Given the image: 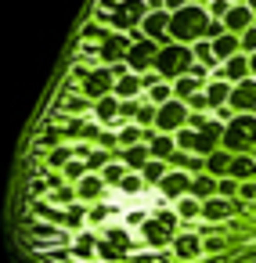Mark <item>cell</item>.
<instances>
[{
    "label": "cell",
    "mask_w": 256,
    "mask_h": 263,
    "mask_svg": "<svg viewBox=\"0 0 256 263\" xmlns=\"http://www.w3.org/2000/svg\"><path fill=\"white\" fill-rule=\"evenodd\" d=\"M216 144H224V126L206 116H191L188 126L177 134V152H188L198 159H209L216 152Z\"/></svg>",
    "instance_id": "1"
},
{
    "label": "cell",
    "mask_w": 256,
    "mask_h": 263,
    "mask_svg": "<svg viewBox=\"0 0 256 263\" xmlns=\"http://www.w3.org/2000/svg\"><path fill=\"white\" fill-rule=\"evenodd\" d=\"M209 11L206 8H198V4H191V8H184V11H177V15H170V40L173 44H198V40H206V29H209Z\"/></svg>",
    "instance_id": "2"
},
{
    "label": "cell",
    "mask_w": 256,
    "mask_h": 263,
    "mask_svg": "<svg viewBox=\"0 0 256 263\" xmlns=\"http://www.w3.org/2000/svg\"><path fill=\"white\" fill-rule=\"evenodd\" d=\"M224 148L234 155H252L256 148V116H234L224 126Z\"/></svg>",
    "instance_id": "3"
},
{
    "label": "cell",
    "mask_w": 256,
    "mask_h": 263,
    "mask_svg": "<svg viewBox=\"0 0 256 263\" xmlns=\"http://www.w3.org/2000/svg\"><path fill=\"white\" fill-rule=\"evenodd\" d=\"M191 65H195V54H191L188 44H170V47H162L159 58H155V72L166 76V80H180V76H188Z\"/></svg>",
    "instance_id": "4"
},
{
    "label": "cell",
    "mask_w": 256,
    "mask_h": 263,
    "mask_svg": "<svg viewBox=\"0 0 256 263\" xmlns=\"http://www.w3.org/2000/svg\"><path fill=\"white\" fill-rule=\"evenodd\" d=\"M144 18H148L144 0H119V8L108 15V26H116V33H134V26H144Z\"/></svg>",
    "instance_id": "5"
},
{
    "label": "cell",
    "mask_w": 256,
    "mask_h": 263,
    "mask_svg": "<svg viewBox=\"0 0 256 263\" xmlns=\"http://www.w3.org/2000/svg\"><path fill=\"white\" fill-rule=\"evenodd\" d=\"M159 51H162V47H159L155 40H141V44H134V47L126 51V65H130V72H134V76L152 72V69H155Z\"/></svg>",
    "instance_id": "6"
},
{
    "label": "cell",
    "mask_w": 256,
    "mask_h": 263,
    "mask_svg": "<svg viewBox=\"0 0 256 263\" xmlns=\"http://www.w3.org/2000/svg\"><path fill=\"white\" fill-rule=\"evenodd\" d=\"M130 47H134V36H130V33H108V40H101L98 54H101L105 69H112V65L126 62V51H130Z\"/></svg>",
    "instance_id": "7"
},
{
    "label": "cell",
    "mask_w": 256,
    "mask_h": 263,
    "mask_svg": "<svg viewBox=\"0 0 256 263\" xmlns=\"http://www.w3.org/2000/svg\"><path fill=\"white\" fill-rule=\"evenodd\" d=\"M188 119H191V116H188V105L173 98V101H166V105L159 108L155 126H159V134H170V130H177V134H180V130L188 126Z\"/></svg>",
    "instance_id": "8"
},
{
    "label": "cell",
    "mask_w": 256,
    "mask_h": 263,
    "mask_svg": "<svg viewBox=\"0 0 256 263\" xmlns=\"http://www.w3.org/2000/svg\"><path fill=\"white\" fill-rule=\"evenodd\" d=\"M83 94L98 105L101 98H112L116 94V76L101 65V69H94V72H87V83H83Z\"/></svg>",
    "instance_id": "9"
},
{
    "label": "cell",
    "mask_w": 256,
    "mask_h": 263,
    "mask_svg": "<svg viewBox=\"0 0 256 263\" xmlns=\"http://www.w3.org/2000/svg\"><path fill=\"white\" fill-rule=\"evenodd\" d=\"M227 108H231L234 116H249V112H256V80L234 83V90H231V101H227Z\"/></svg>",
    "instance_id": "10"
},
{
    "label": "cell",
    "mask_w": 256,
    "mask_h": 263,
    "mask_svg": "<svg viewBox=\"0 0 256 263\" xmlns=\"http://www.w3.org/2000/svg\"><path fill=\"white\" fill-rule=\"evenodd\" d=\"M141 33H144L148 40H155L159 47H170V11H148Z\"/></svg>",
    "instance_id": "11"
},
{
    "label": "cell",
    "mask_w": 256,
    "mask_h": 263,
    "mask_svg": "<svg viewBox=\"0 0 256 263\" xmlns=\"http://www.w3.org/2000/svg\"><path fill=\"white\" fill-rule=\"evenodd\" d=\"M252 26H256V15H252L245 4H234V8L227 11V18H224V29H227L231 36H245Z\"/></svg>",
    "instance_id": "12"
},
{
    "label": "cell",
    "mask_w": 256,
    "mask_h": 263,
    "mask_svg": "<svg viewBox=\"0 0 256 263\" xmlns=\"http://www.w3.org/2000/svg\"><path fill=\"white\" fill-rule=\"evenodd\" d=\"M144 144H148L152 159H159V162L173 159V152H177V137H170V134H152V130H144Z\"/></svg>",
    "instance_id": "13"
},
{
    "label": "cell",
    "mask_w": 256,
    "mask_h": 263,
    "mask_svg": "<svg viewBox=\"0 0 256 263\" xmlns=\"http://www.w3.org/2000/svg\"><path fill=\"white\" fill-rule=\"evenodd\" d=\"M159 187H162V195H166V198H177V202H180V198L191 191V177L177 170V173H166V180H162Z\"/></svg>",
    "instance_id": "14"
},
{
    "label": "cell",
    "mask_w": 256,
    "mask_h": 263,
    "mask_svg": "<svg viewBox=\"0 0 256 263\" xmlns=\"http://www.w3.org/2000/svg\"><path fill=\"white\" fill-rule=\"evenodd\" d=\"M227 177H231V180H238V184L256 180V159H252V155H234V159H231Z\"/></svg>",
    "instance_id": "15"
},
{
    "label": "cell",
    "mask_w": 256,
    "mask_h": 263,
    "mask_svg": "<svg viewBox=\"0 0 256 263\" xmlns=\"http://www.w3.org/2000/svg\"><path fill=\"white\" fill-rule=\"evenodd\" d=\"M206 87H209V83H202V80H195V76H180V80H173V98L188 105V101H191L195 94H202Z\"/></svg>",
    "instance_id": "16"
},
{
    "label": "cell",
    "mask_w": 256,
    "mask_h": 263,
    "mask_svg": "<svg viewBox=\"0 0 256 263\" xmlns=\"http://www.w3.org/2000/svg\"><path fill=\"white\" fill-rule=\"evenodd\" d=\"M231 83L227 80H209V87H206V98H209V108L216 112V108H224L227 101H231Z\"/></svg>",
    "instance_id": "17"
},
{
    "label": "cell",
    "mask_w": 256,
    "mask_h": 263,
    "mask_svg": "<svg viewBox=\"0 0 256 263\" xmlns=\"http://www.w3.org/2000/svg\"><path fill=\"white\" fill-rule=\"evenodd\" d=\"M202 249H206V245H202L195 234H180V238L173 241V256H177V259H191V256H198Z\"/></svg>",
    "instance_id": "18"
},
{
    "label": "cell",
    "mask_w": 256,
    "mask_h": 263,
    "mask_svg": "<svg viewBox=\"0 0 256 263\" xmlns=\"http://www.w3.org/2000/svg\"><path fill=\"white\" fill-rule=\"evenodd\" d=\"M141 90H144V83H141V76H134V72L116 83V98H119V101H137Z\"/></svg>",
    "instance_id": "19"
},
{
    "label": "cell",
    "mask_w": 256,
    "mask_h": 263,
    "mask_svg": "<svg viewBox=\"0 0 256 263\" xmlns=\"http://www.w3.org/2000/svg\"><path fill=\"white\" fill-rule=\"evenodd\" d=\"M148 162H152L148 144H137V148H126V152H123V166H126V170H144Z\"/></svg>",
    "instance_id": "20"
},
{
    "label": "cell",
    "mask_w": 256,
    "mask_h": 263,
    "mask_svg": "<svg viewBox=\"0 0 256 263\" xmlns=\"http://www.w3.org/2000/svg\"><path fill=\"white\" fill-rule=\"evenodd\" d=\"M191 54H195V65L220 69V62H216V54H213V44H209V40H198V44H191Z\"/></svg>",
    "instance_id": "21"
},
{
    "label": "cell",
    "mask_w": 256,
    "mask_h": 263,
    "mask_svg": "<svg viewBox=\"0 0 256 263\" xmlns=\"http://www.w3.org/2000/svg\"><path fill=\"white\" fill-rule=\"evenodd\" d=\"M227 170H231V155H227V152H213V155L206 159V173H209V177L224 180V177H227Z\"/></svg>",
    "instance_id": "22"
},
{
    "label": "cell",
    "mask_w": 256,
    "mask_h": 263,
    "mask_svg": "<svg viewBox=\"0 0 256 263\" xmlns=\"http://www.w3.org/2000/svg\"><path fill=\"white\" fill-rule=\"evenodd\" d=\"M216 184H220V180H216V177H209V173H206V177H195L188 195H191V198H206V202H209V198L216 195Z\"/></svg>",
    "instance_id": "23"
},
{
    "label": "cell",
    "mask_w": 256,
    "mask_h": 263,
    "mask_svg": "<svg viewBox=\"0 0 256 263\" xmlns=\"http://www.w3.org/2000/svg\"><path fill=\"white\" fill-rule=\"evenodd\" d=\"M227 213H231V202H227V198H209V202H202V216L213 220V223L224 220Z\"/></svg>",
    "instance_id": "24"
},
{
    "label": "cell",
    "mask_w": 256,
    "mask_h": 263,
    "mask_svg": "<svg viewBox=\"0 0 256 263\" xmlns=\"http://www.w3.org/2000/svg\"><path fill=\"white\" fill-rule=\"evenodd\" d=\"M94 116L101 119V123H112L116 116H119V98L112 94V98H101L98 105H94Z\"/></svg>",
    "instance_id": "25"
},
{
    "label": "cell",
    "mask_w": 256,
    "mask_h": 263,
    "mask_svg": "<svg viewBox=\"0 0 256 263\" xmlns=\"http://www.w3.org/2000/svg\"><path fill=\"white\" fill-rule=\"evenodd\" d=\"M119 144H123V152H126V148H137V144H144V130H141L137 123H126V126L119 130Z\"/></svg>",
    "instance_id": "26"
},
{
    "label": "cell",
    "mask_w": 256,
    "mask_h": 263,
    "mask_svg": "<svg viewBox=\"0 0 256 263\" xmlns=\"http://www.w3.org/2000/svg\"><path fill=\"white\" fill-rule=\"evenodd\" d=\"M141 180H144V184H162V180H166V162L152 159V162L141 170Z\"/></svg>",
    "instance_id": "27"
},
{
    "label": "cell",
    "mask_w": 256,
    "mask_h": 263,
    "mask_svg": "<svg viewBox=\"0 0 256 263\" xmlns=\"http://www.w3.org/2000/svg\"><path fill=\"white\" fill-rule=\"evenodd\" d=\"M144 238H148V245H162V241L170 238V231L152 216V220H144Z\"/></svg>",
    "instance_id": "28"
},
{
    "label": "cell",
    "mask_w": 256,
    "mask_h": 263,
    "mask_svg": "<svg viewBox=\"0 0 256 263\" xmlns=\"http://www.w3.org/2000/svg\"><path fill=\"white\" fill-rule=\"evenodd\" d=\"M105 191V180L101 177H83L80 180V198H94V195H101Z\"/></svg>",
    "instance_id": "29"
},
{
    "label": "cell",
    "mask_w": 256,
    "mask_h": 263,
    "mask_svg": "<svg viewBox=\"0 0 256 263\" xmlns=\"http://www.w3.org/2000/svg\"><path fill=\"white\" fill-rule=\"evenodd\" d=\"M202 213V205H198V198H191V195H184L180 202H177V216H184V220H195Z\"/></svg>",
    "instance_id": "30"
},
{
    "label": "cell",
    "mask_w": 256,
    "mask_h": 263,
    "mask_svg": "<svg viewBox=\"0 0 256 263\" xmlns=\"http://www.w3.org/2000/svg\"><path fill=\"white\" fill-rule=\"evenodd\" d=\"M155 116H159V108L148 101V105H141V112H137V119H134V123H137L141 130H152V126H155Z\"/></svg>",
    "instance_id": "31"
},
{
    "label": "cell",
    "mask_w": 256,
    "mask_h": 263,
    "mask_svg": "<svg viewBox=\"0 0 256 263\" xmlns=\"http://www.w3.org/2000/svg\"><path fill=\"white\" fill-rule=\"evenodd\" d=\"M123 177H126V166H123V162H108V166L101 170V180H105V184H119Z\"/></svg>",
    "instance_id": "32"
},
{
    "label": "cell",
    "mask_w": 256,
    "mask_h": 263,
    "mask_svg": "<svg viewBox=\"0 0 256 263\" xmlns=\"http://www.w3.org/2000/svg\"><path fill=\"white\" fill-rule=\"evenodd\" d=\"M148 98H152V105H155V108H162L166 101H173V87H166V83H159L155 90H148Z\"/></svg>",
    "instance_id": "33"
},
{
    "label": "cell",
    "mask_w": 256,
    "mask_h": 263,
    "mask_svg": "<svg viewBox=\"0 0 256 263\" xmlns=\"http://www.w3.org/2000/svg\"><path fill=\"white\" fill-rule=\"evenodd\" d=\"M231 8H234V4H227V0H213V4H209L206 11H209V18H213V22H224Z\"/></svg>",
    "instance_id": "34"
},
{
    "label": "cell",
    "mask_w": 256,
    "mask_h": 263,
    "mask_svg": "<svg viewBox=\"0 0 256 263\" xmlns=\"http://www.w3.org/2000/svg\"><path fill=\"white\" fill-rule=\"evenodd\" d=\"M238 191H242V184L231 180V177H224V180L216 184V198H231V195H238Z\"/></svg>",
    "instance_id": "35"
},
{
    "label": "cell",
    "mask_w": 256,
    "mask_h": 263,
    "mask_svg": "<svg viewBox=\"0 0 256 263\" xmlns=\"http://www.w3.org/2000/svg\"><path fill=\"white\" fill-rule=\"evenodd\" d=\"M98 256H101V259H126V252L116 249L112 241H98Z\"/></svg>",
    "instance_id": "36"
},
{
    "label": "cell",
    "mask_w": 256,
    "mask_h": 263,
    "mask_svg": "<svg viewBox=\"0 0 256 263\" xmlns=\"http://www.w3.org/2000/svg\"><path fill=\"white\" fill-rule=\"evenodd\" d=\"M65 177H69V180H83V177H87V162H69V166H65Z\"/></svg>",
    "instance_id": "37"
},
{
    "label": "cell",
    "mask_w": 256,
    "mask_h": 263,
    "mask_svg": "<svg viewBox=\"0 0 256 263\" xmlns=\"http://www.w3.org/2000/svg\"><path fill=\"white\" fill-rule=\"evenodd\" d=\"M141 184H144V180H141V177H134V173H126V177H123V180H119V191H126V195H134V191H137V187H141Z\"/></svg>",
    "instance_id": "38"
},
{
    "label": "cell",
    "mask_w": 256,
    "mask_h": 263,
    "mask_svg": "<svg viewBox=\"0 0 256 263\" xmlns=\"http://www.w3.org/2000/svg\"><path fill=\"white\" fill-rule=\"evenodd\" d=\"M242 54H249V58L256 54V26H252V29L242 36Z\"/></svg>",
    "instance_id": "39"
},
{
    "label": "cell",
    "mask_w": 256,
    "mask_h": 263,
    "mask_svg": "<svg viewBox=\"0 0 256 263\" xmlns=\"http://www.w3.org/2000/svg\"><path fill=\"white\" fill-rule=\"evenodd\" d=\"M137 112H141L137 101H119V116H123V119H137Z\"/></svg>",
    "instance_id": "40"
},
{
    "label": "cell",
    "mask_w": 256,
    "mask_h": 263,
    "mask_svg": "<svg viewBox=\"0 0 256 263\" xmlns=\"http://www.w3.org/2000/svg\"><path fill=\"white\" fill-rule=\"evenodd\" d=\"M108 162H112V159H108V155H105V152H94V155H90V159H87V170H105V166H108Z\"/></svg>",
    "instance_id": "41"
},
{
    "label": "cell",
    "mask_w": 256,
    "mask_h": 263,
    "mask_svg": "<svg viewBox=\"0 0 256 263\" xmlns=\"http://www.w3.org/2000/svg\"><path fill=\"white\" fill-rule=\"evenodd\" d=\"M105 241H112V245H116V249H123V252H126V245H130L126 231H108V238H105Z\"/></svg>",
    "instance_id": "42"
},
{
    "label": "cell",
    "mask_w": 256,
    "mask_h": 263,
    "mask_svg": "<svg viewBox=\"0 0 256 263\" xmlns=\"http://www.w3.org/2000/svg\"><path fill=\"white\" fill-rule=\"evenodd\" d=\"M98 245H94V238H80V245H76V256H83V259H90V252H94Z\"/></svg>",
    "instance_id": "43"
},
{
    "label": "cell",
    "mask_w": 256,
    "mask_h": 263,
    "mask_svg": "<svg viewBox=\"0 0 256 263\" xmlns=\"http://www.w3.org/2000/svg\"><path fill=\"white\" fill-rule=\"evenodd\" d=\"M155 220H159L166 231H173V223H177V216H173V213H166V209H155Z\"/></svg>",
    "instance_id": "44"
},
{
    "label": "cell",
    "mask_w": 256,
    "mask_h": 263,
    "mask_svg": "<svg viewBox=\"0 0 256 263\" xmlns=\"http://www.w3.org/2000/svg\"><path fill=\"white\" fill-rule=\"evenodd\" d=\"M184 8H191V0H166V11H170V15H177V11H184Z\"/></svg>",
    "instance_id": "45"
},
{
    "label": "cell",
    "mask_w": 256,
    "mask_h": 263,
    "mask_svg": "<svg viewBox=\"0 0 256 263\" xmlns=\"http://www.w3.org/2000/svg\"><path fill=\"white\" fill-rule=\"evenodd\" d=\"M188 108H209V98H206V90H202V94H195V98L188 101Z\"/></svg>",
    "instance_id": "46"
},
{
    "label": "cell",
    "mask_w": 256,
    "mask_h": 263,
    "mask_svg": "<svg viewBox=\"0 0 256 263\" xmlns=\"http://www.w3.org/2000/svg\"><path fill=\"white\" fill-rule=\"evenodd\" d=\"M51 162H54V166H69V148H58V152L51 155Z\"/></svg>",
    "instance_id": "47"
},
{
    "label": "cell",
    "mask_w": 256,
    "mask_h": 263,
    "mask_svg": "<svg viewBox=\"0 0 256 263\" xmlns=\"http://www.w3.org/2000/svg\"><path fill=\"white\" fill-rule=\"evenodd\" d=\"M170 162H173V166H188V170H191V155H188V152H173V159H170Z\"/></svg>",
    "instance_id": "48"
},
{
    "label": "cell",
    "mask_w": 256,
    "mask_h": 263,
    "mask_svg": "<svg viewBox=\"0 0 256 263\" xmlns=\"http://www.w3.org/2000/svg\"><path fill=\"white\" fill-rule=\"evenodd\" d=\"M238 195H242V198H256V184H242Z\"/></svg>",
    "instance_id": "49"
},
{
    "label": "cell",
    "mask_w": 256,
    "mask_h": 263,
    "mask_svg": "<svg viewBox=\"0 0 256 263\" xmlns=\"http://www.w3.org/2000/svg\"><path fill=\"white\" fill-rule=\"evenodd\" d=\"M134 263H159V256H152V252H144V256H134Z\"/></svg>",
    "instance_id": "50"
},
{
    "label": "cell",
    "mask_w": 256,
    "mask_h": 263,
    "mask_svg": "<svg viewBox=\"0 0 256 263\" xmlns=\"http://www.w3.org/2000/svg\"><path fill=\"white\" fill-rule=\"evenodd\" d=\"M245 8H249V11H252V15H256V0H245Z\"/></svg>",
    "instance_id": "51"
},
{
    "label": "cell",
    "mask_w": 256,
    "mask_h": 263,
    "mask_svg": "<svg viewBox=\"0 0 256 263\" xmlns=\"http://www.w3.org/2000/svg\"><path fill=\"white\" fill-rule=\"evenodd\" d=\"M249 65H252V80H256V54H252V58H249Z\"/></svg>",
    "instance_id": "52"
},
{
    "label": "cell",
    "mask_w": 256,
    "mask_h": 263,
    "mask_svg": "<svg viewBox=\"0 0 256 263\" xmlns=\"http://www.w3.org/2000/svg\"><path fill=\"white\" fill-rule=\"evenodd\" d=\"M227 4H245V0H227Z\"/></svg>",
    "instance_id": "53"
},
{
    "label": "cell",
    "mask_w": 256,
    "mask_h": 263,
    "mask_svg": "<svg viewBox=\"0 0 256 263\" xmlns=\"http://www.w3.org/2000/svg\"><path fill=\"white\" fill-rule=\"evenodd\" d=\"M252 159H256V148H252Z\"/></svg>",
    "instance_id": "54"
}]
</instances>
